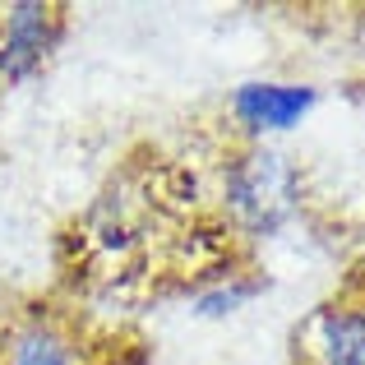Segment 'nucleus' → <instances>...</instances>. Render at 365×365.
<instances>
[{
    "label": "nucleus",
    "instance_id": "obj_1",
    "mask_svg": "<svg viewBox=\"0 0 365 365\" xmlns=\"http://www.w3.org/2000/svg\"><path fill=\"white\" fill-rule=\"evenodd\" d=\"M305 199V176L282 148L245 143L222 162V208L250 241H273L296 222Z\"/></svg>",
    "mask_w": 365,
    "mask_h": 365
},
{
    "label": "nucleus",
    "instance_id": "obj_2",
    "mask_svg": "<svg viewBox=\"0 0 365 365\" xmlns=\"http://www.w3.org/2000/svg\"><path fill=\"white\" fill-rule=\"evenodd\" d=\"M70 14L51 0H9L0 9V83L24 88L56 61Z\"/></svg>",
    "mask_w": 365,
    "mask_h": 365
},
{
    "label": "nucleus",
    "instance_id": "obj_3",
    "mask_svg": "<svg viewBox=\"0 0 365 365\" xmlns=\"http://www.w3.org/2000/svg\"><path fill=\"white\" fill-rule=\"evenodd\" d=\"M314 107H319V88L305 79H245L227 98V111L241 125L245 143H268L277 134L301 130Z\"/></svg>",
    "mask_w": 365,
    "mask_h": 365
},
{
    "label": "nucleus",
    "instance_id": "obj_4",
    "mask_svg": "<svg viewBox=\"0 0 365 365\" xmlns=\"http://www.w3.org/2000/svg\"><path fill=\"white\" fill-rule=\"evenodd\" d=\"M296 351L305 365H365V301H329L301 324Z\"/></svg>",
    "mask_w": 365,
    "mask_h": 365
},
{
    "label": "nucleus",
    "instance_id": "obj_5",
    "mask_svg": "<svg viewBox=\"0 0 365 365\" xmlns=\"http://www.w3.org/2000/svg\"><path fill=\"white\" fill-rule=\"evenodd\" d=\"M0 365H88V351L46 310H24L0 329Z\"/></svg>",
    "mask_w": 365,
    "mask_h": 365
},
{
    "label": "nucleus",
    "instance_id": "obj_6",
    "mask_svg": "<svg viewBox=\"0 0 365 365\" xmlns=\"http://www.w3.org/2000/svg\"><path fill=\"white\" fill-rule=\"evenodd\" d=\"M259 292H268V277H241V273L213 277L208 287L195 292L190 314H195V319H232V314H241Z\"/></svg>",
    "mask_w": 365,
    "mask_h": 365
}]
</instances>
